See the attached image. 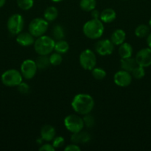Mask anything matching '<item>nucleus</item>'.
Listing matches in <instances>:
<instances>
[{
    "label": "nucleus",
    "instance_id": "obj_1",
    "mask_svg": "<svg viewBox=\"0 0 151 151\" xmlns=\"http://www.w3.org/2000/svg\"><path fill=\"white\" fill-rule=\"evenodd\" d=\"M95 102L93 97L87 94H78L73 98L71 107L74 111L79 115L90 114L93 111Z\"/></svg>",
    "mask_w": 151,
    "mask_h": 151
},
{
    "label": "nucleus",
    "instance_id": "obj_2",
    "mask_svg": "<svg viewBox=\"0 0 151 151\" xmlns=\"http://www.w3.org/2000/svg\"><path fill=\"white\" fill-rule=\"evenodd\" d=\"M82 31L89 39H98L102 36L105 31L104 23L100 19H91L84 24Z\"/></svg>",
    "mask_w": 151,
    "mask_h": 151
},
{
    "label": "nucleus",
    "instance_id": "obj_3",
    "mask_svg": "<svg viewBox=\"0 0 151 151\" xmlns=\"http://www.w3.org/2000/svg\"><path fill=\"white\" fill-rule=\"evenodd\" d=\"M55 40L48 35H41L35 40L34 50L38 55H48L54 50Z\"/></svg>",
    "mask_w": 151,
    "mask_h": 151
},
{
    "label": "nucleus",
    "instance_id": "obj_4",
    "mask_svg": "<svg viewBox=\"0 0 151 151\" xmlns=\"http://www.w3.org/2000/svg\"><path fill=\"white\" fill-rule=\"evenodd\" d=\"M48 27V22L44 18H35L30 22L28 30L35 38H38L45 34Z\"/></svg>",
    "mask_w": 151,
    "mask_h": 151
},
{
    "label": "nucleus",
    "instance_id": "obj_5",
    "mask_svg": "<svg viewBox=\"0 0 151 151\" xmlns=\"http://www.w3.org/2000/svg\"><path fill=\"white\" fill-rule=\"evenodd\" d=\"M64 125L66 129L72 134L82 131L84 127L83 118L79 114L68 115L64 119Z\"/></svg>",
    "mask_w": 151,
    "mask_h": 151
},
{
    "label": "nucleus",
    "instance_id": "obj_6",
    "mask_svg": "<svg viewBox=\"0 0 151 151\" xmlns=\"http://www.w3.org/2000/svg\"><path fill=\"white\" fill-rule=\"evenodd\" d=\"M22 75L19 71L11 69L5 71L1 75V82L5 86L14 87L17 86L22 82Z\"/></svg>",
    "mask_w": 151,
    "mask_h": 151
},
{
    "label": "nucleus",
    "instance_id": "obj_7",
    "mask_svg": "<svg viewBox=\"0 0 151 151\" xmlns=\"http://www.w3.org/2000/svg\"><path fill=\"white\" fill-rule=\"evenodd\" d=\"M79 63L85 70L91 71L96 66V56L94 52L90 49L84 50L79 55Z\"/></svg>",
    "mask_w": 151,
    "mask_h": 151
},
{
    "label": "nucleus",
    "instance_id": "obj_8",
    "mask_svg": "<svg viewBox=\"0 0 151 151\" xmlns=\"http://www.w3.org/2000/svg\"><path fill=\"white\" fill-rule=\"evenodd\" d=\"M25 20L19 13H14L9 17L7 22V27L9 32L13 35H18L23 29Z\"/></svg>",
    "mask_w": 151,
    "mask_h": 151
},
{
    "label": "nucleus",
    "instance_id": "obj_9",
    "mask_svg": "<svg viewBox=\"0 0 151 151\" xmlns=\"http://www.w3.org/2000/svg\"><path fill=\"white\" fill-rule=\"evenodd\" d=\"M37 68L36 63L31 59H27L24 60L20 66V72L22 77L26 80H30L36 75Z\"/></svg>",
    "mask_w": 151,
    "mask_h": 151
},
{
    "label": "nucleus",
    "instance_id": "obj_10",
    "mask_svg": "<svg viewBox=\"0 0 151 151\" xmlns=\"http://www.w3.org/2000/svg\"><path fill=\"white\" fill-rule=\"evenodd\" d=\"M114 47L115 45L110 39H101L95 44L94 50L99 55H110L113 52Z\"/></svg>",
    "mask_w": 151,
    "mask_h": 151
},
{
    "label": "nucleus",
    "instance_id": "obj_11",
    "mask_svg": "<svg viewBox=\"0 0 151 151\" xmlns=\"http://www.w3.org/2000/svg\"><path fill=\"white\" fill-rule=\"evenodd\" d=\"M131 73L124 70H119L115 72L113 76V81L115 85L119 87H127L132 83Z\"/></svg>",
    "mask_w": 151,
    "mask_h": 151
},
{
    "label": "nucleus",
    "instance_id": "obj_12",
    "mask_svg": "<svg viewBox=\"0 0 151 151\" xmlns=\"http://www.w3.org/2000/svg\"><path fill=\"white\" fill-rule=\"evenodd\" d=\"M135 59L139 66L144 68L151 66V49L148 47L139 50L136 54Z\"/></svg>",
    "mask_w": 151,
    "mask_h": 151
},
{
    "label": "nucleus",
    "instance_id": "obj_13",
    "mask_svg": "<svg viewBox=\"0 0 151 151\" xmlns=\"http://www.w3.org/2000/svg\"><path fill=\"white\" fill-rule=\"evenodd\" d=\"M35 37L29 32H21L16 35V42L22 47H30L35 42Z\"/></svg>",
    "mask_w": 151,
    "mask_h": 151
},
{
    "label": "nucleus",
    "instance_id": "obj_14",
    "mask_svg": "<svg viewBox=\"0 0 151 151\" xmlns=\"http://www.w3.org/2000/svg\"><path fill=\"white\" fill-rule=\"evenodd\" d=\"M56 129L50 125H44L40 131L41 139L45 142H52L56 137Z\"/></svg>",
    "mask_w": 151,
    "mask_h": 151
},
{
    "label": "nucleus",
    "instance_id": "obj_15",
    "mask_svg": "<svg viewBox=\"0 0 151 151\" xmlns=\"http://www.w3.org/2000/svg\"><path fill=\"white\" fill-rule=\"evenodd\" d=\"M71 142L75 144H81V143L89 142L91 139L90 134L85 131H79L78 133H74L71 135Z\"/></svg>",
    "mask_w": 151,
    "mask_h": 151
},
{
    "label": "nucleus",
    "instance_id": "obj_16",
    "mask_svg": "<svg viewBox=\"0 0 151 151\" xmlns=\"http://www.w3.org/2000/svg\"><path fill=\"white\" fill-rule=\"evenodd\" d=\"M126 39V33L123 29H117L113 32L110 36V41L115 46H119L124 42Z\"/></svg>",
    "mask_w": 151,
    "mask_h": 151
},
{
    "label": "nucleus",
    "instance_id": "obj_17",
    "mask_svg": "<svg viewBox=\"0 0 151 151\" xmlns=\"http://www.w3.org/2000/svg\"><path fill=\"white\" fill-rule=\"evenodd\" d=\"M116 19V13L112 8H106L101 12L100 20L103 23L109 24Z\"/></svg>",
    "mask_w": 151,
    "mask_h": 151
},
{
    "label": "nucleus",
    "instance_id": "obj_18",
    "mask_svg": "<svg viewBox=\"0 0 151 151\" xmlns=\"http://www.w3.org/2000/svg\"><path fill=\"white\" fill-rule=\"evenodd\" d=\"M121 69L122 70L127 71V72H131L136 66H138L137 63H136V59L133 58H123L121 59Z\"/></svg>",
    "mask_w": 151,
    "mask_h": 151
},
{
    "label": "nucleus",
    "instance_id": "obj_19",
    "mask_svg": "<svg viewBox=\"0 0 151 151\" xmlns=\"http://www.w3.org/2000/svg\"><path fill=\"white\" fill-rule=\"evenodd\" d=\"M118 55L121 59L130 58L133 55V47L129 43L124 42L118 46Z\"/></svg>",
    "mask_w": 151,
    "mask_h": 151
},
{
    "label": "nucleus",
    "instance_id": "obj_20",
    "mask_svg": "<svg viewBox=\"0 0 151 151\" xmlns=\"http://www.w3.org/2000/svg\"><path fill=\"white\" fill-rule=\"evenodd\" d=\"M58 16H59V11L54 6H50L47 7L44 11V19L48 22L56 20Z\"/></svg>",
    "mask_w": 151,
    "mask_h": 151
},
{
    "label": "nucleus",
    "instance_id": "obj_21",
    "mask_svg": "<svg viewBox=\"0 0 151 151\" xmlns=\"http://www.w3.org/2000/svg\"><path fill=\"white\" fill-rule=\"evenodd\" d=\"M38 70H45L50 66V62L48 55H38L35 60Z\"/></svg>",
    "mask_w": 151,
    "mask_h": 151
},
{
    "label": "nucleus",
    "instance_id": "obj_22",
    "mask_svg": "<svg viewBox=\"0 0 151 151\" xmlns=\"http://www.w3.org/2000/svg\"><path fill=\"white\" fill-rule=\"evenodd\" d=\"M69 49V44L65 40H58L57 41L55 42L54 50L56 52L60 53V54H65V53L68 52Z\"/></svg>",
    "mask_w": 151,
    "mask_h": 151
},
{
    "label": "nucleus",
    "instance_id": "obj_23",
    "mask_svg": "<svg viewBox=\"0 0 151 151\" xmlns=\"http://www.w3.org/2000/svg\"><path fill=\"white\" fill-rule=\"evenodd\" d=\"M79 6L82 10L85 12H90L96 8V0H81Z\"/></svg>",
    "mask_w": 151,
    "mask_h": 151
},
{
    "label": "nucleus",
    "instance_id": "obj_24",
    "mask_svg": "<svg viewBox=\"0 0 151 151\" xmlns=\"http://www.w3.org/2000/svg\"><path fill=\"white\" fill-rule=\"evenodd\" d=\"M52 35H53V39L62 40L65 38V29L60 24H56L53 26L52 29Z\"/></svg>",
    "mask_w": 151,
    "mask_h": 151
},
{
    "label": "nucleus",
    "instance_id": "obj_25",
    "mask_svg": "<svg viewBox=\"0 0 151 151\" xmlns=\"http://www.w3.org/2000/svg\"><path fill=\"white\" fill-rule=\"evenodd\" d=\"M150 27L146 24H140L135 29V35L138 38H143L147 36L150 33Z\"/></svg>",
    "mask_w": 151,
    "mask_h": 151
},
{
    "label": "nucleus",
    "instance_id": "obj_26",
    "mask_svg": "<svg viewBox=\"0 0 151 151\" xmlns=\"http://www.w3.org/2000/svg\"><path fill=\"white\" fill-rule=\"evenodd\" d=\"M91 72L93 77L97 81H102V80L105 79L107 75L105 70L100 67H94L92 69Z\"/></svg>",
    "mask_w": 151,
    "mask_h": 151
},
{
    "label": "nucleus",
    "instance_id": "obj_27",
    "mask_svg": "<svg viewBox=\"0 0 151 151\" xmlns=\"http://www.w3.org/2000/svg\"><path fill=\"white\" fill-rule=\"evenodd\" d=\"M49 59H50V65H53V66H59L63 60L62 54L56 52L51 53L50 55L49 56Z\"/></svg>",
    "mask_w": 151,
    "mask_h": 151
},
{
    "label": "nucleus",
    "instance_id": "obj_28",
    "mask_svg": "<svg viewBox=\"0 0 151 151\" xmlns=\"http://www.w3.org/2000/svg\"><path fill=\"white\" fill-rule=\"evenodd\" d=\"M18 7L22 10H28L33 6V0H16Z\"/></svg>",
    "mask_w": 151,
    "mask_h": 151
},
{
    "label": "nucleus",
    "instance_id": "obj_29",
    "mask_svg": "<svg viewBox=\"0 0 151 151\" xmlns=\"http://www.w3.org/2000/svg\"><path fill=\"white\" fill-rule=\"evenodd\" d=\"M130 73H131V75L133 78L138 80L142 79V78H143L145 75L144 68L138 65Z\"/></svg>",
    "mask_w": 151,
    "mask_h": 151
},
{
    "label": "nucleus",
    "instance_id": "obj_30",
    "mask_svg": "<svg viewBox=\"0 0 151 151\" xmlns=\"http://www.w3.org/2000/svg\"><path fill=\"white\" fill-rule=\"evenodd\" d=\"M17 89L20 94H28L30 92V87L27 83L22 82L17 86Z\"/></svg>",
    "mask_w": 151,
    "mask_h": 151
},
{
    "label": "nucleus",
    "instance_id": "obj_31",
    "mask_svg": "<svg viewBox=\"0 0 151 151\" xmlns=\"http://www.w3.org/2000/svg\"><path fill=\"white\" fill-rule=\"evenodd\" d=\"M83 118V121H84V126L87 127V128H90L95 125V119L93 116L90 114H87L84 115V117Z\"/></svg>",
    "mask_w": 151,
    "mask_h": 151
},
{
    "label": "nucleus",
    "instance_id": "obj_32",
    "mask_svg": "<svg viewBox=\"0 0 151 151\" xmlns=\"http://www.w3.org/2000/svg\"><path fill=\"white\" fill-rule=\"evenodd\" d=\"M52 145L55 147V149L62 147L65 145V139L62 137H60V136L55 137V138L52 140Z\"/></svg>",
    "mask_w": 151,
    "mask_h": 151
},
{
    "label": "nucleus",
    "instance_id": "obj_33",
    "mask_svg": "<svg viewBox=\"0 0 151 151\" xmlns=\"http://www.w3.org/2000/svg\"><path fill=\"white\" fill-rule=\"evenodd\" d=\"M64 150L65 151H80L81 150V147H80L77 144L73 143V144L67 145Z\"/></svg>",
    "mask_w": 151,
    "mask_h": 151
},
{
    "label": "nucleus",
    "instance_id": "obj_34",
    "mask_svg": "<svg viewBox=\"0 0 151 151\" xmlns=\"http://www.w3.org/2000/svg\"><path fill=\"white\" fill-rule=\"evenodd\" d=\"M40 151H55V147H53L52 144H49V143H46V144H43L41 147L38 148Z\"/></svg>",
    "mask_w": 151,
    "mask_h": 151
},
{
    "label": "nucleus",
    "instance_id": "obj_35",
    "mask_svg": "<svg viewBox=\"0 0 151 151\" xmlns=\"http://www.w3.org/2000/svg\"><path fill=\"white\" fill-rule=\"evenodd\" d=\"M91 13V17L92 19H100V14L101 13L98 10H96V8L93 9L92 11H90Z\"/></svg>",
    "mask_w": 151,
    "mask_h": 151
},
{
    "label": "nucleus",
    "instance_id": "obj_36",
    "mask_svg": "<svg viewBox=\"0 0 151 151\" xmlns=\"http://www.w3.org/2000/svg\"><path fill=\"white\" fill-rule=\"evenodd\" d=\"M147 44L148 47L151 49V32H150L149 35L147 36Z\"/></svg>",
    "mask_w": 151,
    "mask_h": 151
},
{
    "label": "nucleus",
    "instance_id": "obj_37",
    "mask_svg": "<svg viewBox=\"0 0 151 151\" xmlns=\"http://www.w3.org/2000/svg\"><path fill=\"white\" fill-rule=\"evenodd\" d=\"M5 2H6V0H0V8L2 7L4 5Z\"/></svg>",
    "mask_w": 151,
    "mask_h": 151
},
{
    "label": "nucleus",
    "instance_id": "obj_38",
    "mask_svg": "<svg viewBox=\"0 0 151 151\" xmlns=\"http://www.w3.org/2000/svg\"><path fill=\"white\" fill-rule=\"evenodd\" d=\"M53 2H60V1H63V0H52Z\"/></svg>",
    "mask_w": 151,
    "mask_h": 151
},
{
    "label": "nucleus",
    "instance_id": "obj_39",
    "mask_svg": "<svg viewBox=\"0 0 151 151\" xmlns=\"http://www.w3.org/2000/svg\"><path fill=\"white\" fill-rule=\"evenodd\" d=\"M149 27H150V28L151 29V18H150V22H149Z\"/></svg>",
    "mask_w": 151,
    "mask_h": 151
},
{
    "label": "nucleus",
    "instance_id": "obj_40",
    "mask_svg": "<svg viewBox=\"0 0 151 151\" xmlns=\"http://www.w3.org/2000/svg\"><path fill=\"white\" fill-rule=\"evenodd\" d=\"M150 103H151V97H150Z\"/></svg>",
    "mask_w": 151,
    "mask_h": 151
}]
</instances>
